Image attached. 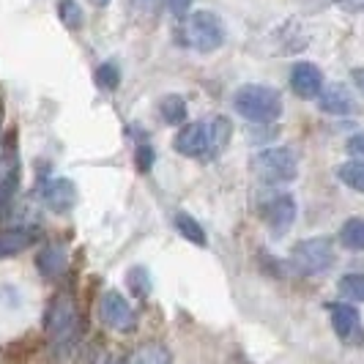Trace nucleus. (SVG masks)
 I'll list each match as a JSON object with an SVG mask.
<instances>
[{
  "label": "nucleus",
  "mask_w": 364,
  "mask_h": 364,
  "mask_svg": "<svg viewBox=\"0 0 364 364\" xmlns=\"http://www.w3.org/2000/svg\"><path fill=\"white\" fill-rule=\"evenodd\" d=\"M348 154L350 156H364V132L359 134H353V137H348Z\"/></svg>",
  "instance_id": "cd10ccee"
},
{
  "label": "nucleus",
  "mask_w": 364,
  "mask_h": 364,
  "mask_svg": "<svg viewBox=\"0 0 364 364\" xmlns=\"http://www.w3.org/2000/svg\"><path fill=\"white\" fill-rule=\"evenodd\" d=\"M340 296L348 301H364V274H346L337 282Z\"/></svg>",
  "instance_id": "b1692460"
},
{
  "label": "nucleus",
  "mask_w": 364,
  "mask_h": 364,
  "mask_svg": "<svg viewBox=\"0 0 364 364\" xmlns=\"http://www.w3.org/2000/svg\"><path fill=\"white\" fill-rule=\"evenodd\" d=\"M176 230L181 233V238H186V241L195 244V247H205V244H208V236H205L203 225L195 217H189L186 211H178V214H176Z\"/></svg>",
  "instance_id": "6ab92c4d"
},
{
  "label": "nucleus",
  "mask_w": 364,
  "mask_h": 364,
  "mask_svg": "<svg viewBox=\"0 0 364 364\" xmlns=\"http://www.w3.org/2000/svg\"><path fill=\"white\" fill-rule=\"evenodd\" d=\"M230 134H233V127H230V121L228 118H214L211 124H208V137H211V151L219 154L222 148L228 146V140H230Z\"/></svg>",
  "instance_id": "5701e85b"
},
{
  "label": "nucleus",
  "mask_w": 364,
  "mask_h": 364,
  "mask_svg": "<svg viewBox=\"0 0 364 364\" xmlns=\"http://www.w3.org/2000/svg\"><path fill=\"white\" fill-rule=\"evenodd\" d=\"M331 263H334V241L328 236L304 238L291 250V266L304 277L328 272Z\"/></svg>",
  "instance_id": "7ed1b4c3"
},
{
  "label": "nucleus",
  "mask_w": 364,
  "mask_h": 364,
  "mask_svg": "<svg viewBox=\"0 0 364 364\" xmlns=\"http://www.w3.org/2000/svg\"><path fill=\"white\" fill-rule=\"evenodd\" d=\"M323 72L310 63V60H301L291 69V91L299 96V99H318L321 91H323Z\"/></svg>",
  "instance_id": "9b49d317"
},
{
  "label": "nucleus",
  "mask_w": 364,
  "mask_h": 364,
  "mask_svg": "<svg viewBox=\"0 0 364 364\" xmlns=\"http://www.w3.org/2000/svg\"><path fill=\"white\" fill-rule=\"evenodd\" d=\"M127 285L137 299H146L148 293H151V274L143 266H134V269L127 272Z\"/></svg>",
  "instance_id": "393cba45"
},
{
  "label": "nucleus",
  "mask_w": 364,
  "mask_h": 364,
  "mask_svg": "<svg viewBox=\"0 0 364 364\" xmlns=\"http://www.w3.org/2000/svg\"><path fill=\"white\" fill-rule=\"evenodd\" d=\"M66 266H69V260H66V252L58 247V244H44L41 250H38L36 255V272L44 277V279H60L63 274H66Z\"/></svg>",
  "instance_id": "2eb2a0df"
},
{
  "label": "nucleus",
  "mask_w": 364,
  "mask_h": 364,
  "mask_svg": "<svg viewBox=\"0 0 364 364\" xmlns=\"http://www.w3.org/2000/svg\"><path fill=\"white\" fill-rule=\"evenodd\" d=\"M328 318H331V328L334 334L346 343V346H359L364 340V328H362V315L353 304L346 301H331L328 304Z\"/></svg>",
  "instance_id": "1a4fd4ad"
},
{
  "label": "nucleus",
  "mask_w": 364,
  "mask_h": 364,
  "mask_svg": "<svg viewBox=\"0 0 364 364\" xmlns=\"http://www.w3.org/2000/svg\"><path fill=\"white\" fill-rule=\"evenodd\" d=\"M129 9H132V14L140 22H154V19L159 17L162 0H129Z\"/></svg>",
  "instance_id": "a878e982"
},
{
  "label": "nucleus",
  "mask_w": 364,
  "mask_h": 364,
  "mask_svg": "<svg viewBox=\"0 0 364 364\" xmlns=\"http://www.w3.org/2000/svg\"><path fill=\"white\" fill-rule=\"evenodd\" d=\"M350 80H353V85L364 93V66L362 69H353V72H350Z\"/></svg>",
  "instance_id": "c756f323"
},
{
  "label": "nucleus",
  "mask_w": 364,
  "mask_h": 364,
  "mask_svg": "<svg viewBox=\"0 0 364 364\" xmlns=\"http://www.w3.org/2000/svg\"><path fill=\"white\" fill-rule=\"evenodd\" d=\"M36 228H9V230H0V260L3 257H11L25 252L28 247H33L38 241Z\"/></svg>",
  "instance_id": "4468645a"
},
{
  "label": "nucleus",
  "mask_w": 364,
  "mask_h": 364,
  "mask_svg": "<svg viewBox=\"0 0 364 364\" xmlns=\"http://www.w3.org/2000/svg\"><path fill=\"white\" fill-rule=\"evenodd\" d=\"M183 33H186V41L198 53H214V50H219L225 44V25H222V19L214 11H205V9L186 17Z\"/></svg>",
  "instance_id": "39448f33"
},
{
  "label": "nucleus",
  "mask_w": 364,
  "mask_h": 364,
  "mask_svg": "<svg viewBox=\"0 0 364 364\" xmlns=\"http://www.w3.org/2000/svg\"><path fill=\"white\" fill-rule=\"evenodd\" d=\"M129 364H173L170 348L162 343H143L129 356Z\"/></svg>",
  "instance_id": "dca6fc26"
},
{
  "label": "nucleus",
  "mask_w": 364,
  "mask_h": 364,
  "mask_svg": "<svg viewBox=\"0 0 364 364\" xmlns=\"http://www.w3.org/2000/svg\"><path fill=\"white\" fill-rule=\"evenodd\" d=\"M33 364H55V362H38V359H36V362H33Z\"/></svg>",
  "instance_id": "72a5a7b5"
},
{
  "label": "nucleus",
  "mask_w": 364,
  "mask_h": 364,
  "mask_svg": "<svg viewBox=\"0 0 364 364\" xmlns=\"http://www.w3.org/2000/svg\"><path fill=\"white\" fill-rule=\"evenodd\" d=\"M186 102H183L178 93H167L162 102H159V115L167 127H183L186 121Z\"/></svg>",
  "instance_id": "f3484780"
},
{
  "label": "nucleus",
  "mask_w": 364,
  "mask_h": 364,
  "mask_svg": "<svg viewBox=\"0 0 364 364\" xmlns=\"http://www.w3.org/2000/svg\"><path fill=\"white\" fill-rule=\"evenodd\" d=\"M0 121H3V109H0ZM0 140H3V129H0Z\"/></svg>",
  "instance_id": "473e14b6"
},
{
  "label": "nucleus",
  "mask_w": 364,
  "mask_h": 364,
  "mask_svg": "<svg viewBox=\"0 0 364 364\" xmlns=\"http://www.w3.org/2000/svg\"><path fill=\"white\" fill-rule=\"evenodd\" d=\"M41 203L53 214H69L77 205V186H74L72 178H53L41 189Z\"/></svg>",
  "instance_id": "f8f14e48"
},
{
  "label": "nucleus",
  "mask_w": 364,
  "mask_h": 364,
  "mask_svg": "<svg viewBox=\"0 0 364 364\" xmlns=\"http://www.w3.org/2000/svg\"><path fill=\"white\" fill-rule=\"evenodd\" d=\"M233 107L238 109L241 118L252 124H274L282 115V93L272 85H241L233 93Z\"/></svg>",
  "instance_id": "f03ea898"
},
{
  "label": "nucleus",
  "mask_w": 364,
  "mask_h": 364,
  "mask_svg": "<svg viewBox=\"0 0 364 364\" xmlns=\"http://www.w3.org/2000/svg\"><path fill=\"white\" fill-rule=\"evenodd\" d=\"M340 244L350 250V252H364V219L350 217L348 222H343L340 228Z\"/></svg>",
  "instance_id": "a211bd4d"
},
{
  "label": "nucleus",
  "mask_w": 364,
  "mask_h": 364,
  "mask_svg": "<svg viewBox=\"0 0 364 364\" xmlns=\"http://www.w3.org/2000/svg\"><path fill=\"white\" fill-rule=\"evenodd\" d=\"M58 19L63 22V28L80 31L82 28V9L77 0H58Z\"/></svg>",
  "instance_id": "4be33fe9"
},
{
  "label": "nucleus",
  "mask_w": 364,
  "mask_h": 364,
  "mask_svg": "<svg viewBox=\"0 0 364 364\" xmlns=\"http://www.w3.org/2000/svg\"><path fill=\"white\" fill-rule=\"evenodd\" d=\"M167 6H170V11H173L176 17H183V14L189 11V6H192V0H167Z\"/></svg>",
  "instance_id": "c85d7f7f"
},
{
  "label": "nucleus",
  "mask_w": 364,
  "mask_h": 364,
  "mask_svg": "<svg viewBox=\"0 0 364 364\" xmlns=\"http://www.w3.org/2000/svg\"><path fill=\"white\" fill-rule=\"evenodd\" d=\"M85 326H88V315L80 307L74 288L72 285L60 288L47 301L44 321H41V331L47 337V346L53 348L58 356L60 353H69L80 343V334H82Z\"/></svg>",
  "instance_id": "f257e3e1"
},
{
  "label": "nucleus",
  "mask_w": 364,
  "mask_h": 364,
  "mask_svg": "<svg viewBox=\"0 0 364 364\" xmlns=\"http://www.w3.org/2000/svg\"><path fill=\"white\" fill-rule=\"evenodd\" d=\"M337 178L346 183L348 189L364 195V159H350L337 167Z\"/></svg>",
  "instance_id": "aec40b11"
},
{
  "label": "nucleus",
  "mask_w": 364,
  "mask_h": 364,
  "mask_svg": "<svg viewBox=\"0 0 364 364\" xmlns=\"http://www.w3.org/2000/svg\"><path fill=\"white\" fill-rule=\"evenodd\" d=\"M296 214H299V205H296L293 195H288V192H260L257 217L263 219V225L274 236H285L296 222Z\"/></svg>",
  "instance_id": "20e7f679"
},
{
  "label": "nucleus",
  "mask_w": 364,
  "mask_h": 364,
  "mask_svg": "<svg viewBox=\"0 0 364 364\" xmlns=\"http://www.w3.org/2000/svg\"><path fill=\"white\" fill-rule=\"evenodd\" d=\"M252 167L266 183H288L299 176V159L291 148H263L252 159Z\"/></svg>",
  "instance_id": "423d86ee"
},
{
  "label": "nucleus",
  "mask_w": 364,
  "mask_h": 364,
  "mask_svg": "<svg viewBox=\"0 0 364 364\" xmlns=\"http://www.w3.org/2000/svg\"><path fill=\"white\" fill-rule=\"evenodd\" d=\"M47 348L44 331H25L0 346V364H33Z\"/></svg>",
  "instance_id": "6e6552de"
},
{
  "label": "nucleus",
  "mask_w": 364,
  "mask_h": 364,
  "mask_svg": "<svg viewBox=\"0 0 364 364\" xmlns=\"http://www.w3.org/2000/svg\"><path fill=\"white\" fill-rule=\"evenodd\" d=\"M102 364H129V362L124 359V356H109V359H105Z\"/></svg>",
  "instance_id": "7c9ffc66"
},
{
  "label": "nucleus",
  "mask_w": 364,
  "mask_h": 364,
  "mask_svg": "<svg viewBox=\"0 0 364 364\" xmlns=\"http://www.w3.org/2000/svg\"><path fill=\"white\" fill-rule=\"evenodd\" d=\"M154 162H156V151H154L151 146H140L137 151H134V167H137V173H140V176L151 173Z\"/></svg>",
  "instance_id": "bb28decb"
},
{
  "label": "nucleus",
  "mask_w": 364,
  "mask_h": 364,
  "mask_svg": "<svg viewBox=\"0 0 364 364\" xmlns=\"http://www.w3.org/2000/svg\"><path fill=\"white\" fill-rule=\"evenodd\" d=\"M99 321L112 331H134L137 328V312L118 291H105L99 296Z\"/></svg>",
  "instance_id": "0eeeda50"
},
{
  "label": "nucleus",
  "mask_w": 364,
  "mask_h": 364,
  "mask_svg": "<svg viewBox=\"0 0 364 364\" xmlns=\"http://www.w3.org/2000/svg\"><path fill=\"white\" fill-rule=\"evenodd\" d=\"M318 107L323 109L326 115H350L356 109V102L348 91V85L331 82V85H323V91L318 96Z\"/></svg>",
  "instance_id": "ddd939ff"
},
{
  "label": "nucleus",
  "mask_w": 364,
  "mask_h": 364,
  "mask_svg": "<svg viewBox=\"0 0 364 364\" xmlns=\"http://www.w3.org/2000/svg\"><path fill=\"white\" fill-rule=\"evenodd\" d=\"M91 3H93V6H107L109 0H91Z\"/></svg>",
  "instance_id": "2f4dec72"
},
{
  "label": "nucleus",
  "mask_w": 364,
  "mask_h": 364,
  "mask_svg": "<svg viewBox=\"0 0 364 364\" xmlns=\"http://www.w3.org/2000/svg\"><path fill=\"white\" fill-rule=\"evenodd\" d=\"M176 151L189 159H203L211 151V137H208V124L195 121V124H183L176 134Z\"/></svg>",
  "instance_id": "9d476101"
},
{
  "label": "nucleus",
  "mask_w": 364,
  "mask_h": 364,
  "mask_svg": "<svg viewBox=\"0 0 364 364\" xmlns=\"http://www.w3.org/2000/svg\"><path fill=\"white\" fill-rule=\"evenodd\" d=\"M93 82L102 88V91H118V85H121V69H118V63H102L96 72H93Z\"/></svg>",
  "instance_id": "412c9836"
}]
</instances>
